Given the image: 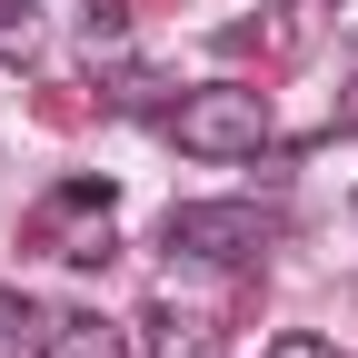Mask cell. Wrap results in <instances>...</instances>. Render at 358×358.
<instances>
[{
  "mask_svg": "<svg viewBox=\"0 0 358 358\" xmlns=\"http://www.w3.org/2000/svg\"><path fill=\"white\" fill-rule=\"evenodd\" d=\"M110 199H120L110 179H60V189H50V209H40V219H80V209H100V219H110Z\"/></svg>",
  "mask_w": 358,
  "mask_h": 358,
  "instance_id": "5",
  "label": "cell"
},
{
  "mask_svg": "<svg viewBox=\"0 0 358 358\" xmlns=\"http://www.w3.org/2000/svg\"><path fill=\"white\" fill-rule=\"evenodd\" d=\"M169 140L189 150V159H259L268 150V90H249V80L189 90V100L169 110Z\"/></svg>",
  "mask_w": 358,
  "mask_h": 358,
  "instance_id": "1",
  "label": "cell"
},
{
  "mask_svg": "<svg viewBox=\"0 0 358 358\" xmlns=\"http://www.w3.org/2000/svg\"><path fill=\"white\" fill-rule=\"evenodd\" d=\"M50 358H129V338L110 319H60L50 329Z\"/></svg>",
  "mask_w": 358,
  "mask_h": 358,
  "instance_id": "4",
  "label": "cell"
},
{
  "mask_svg": "<svg viewBox=\"0 0 358 358\" xmlns=\"http://www.w3.org/2000/svg\"><path fill=\"white\" fill-rule=\"evenodd\" d=\"M259 358H338V348H329L319 329H279V338H268V348H259Z\"/></svg>",
  "mask_w": 358,
  "mask_h": 358,
  "instance_id": "7",
  "label": "cell"
},
{
  "mask_svg": "<svg viewBox=\"0 0 358 358\" xmlns=\"http://www.w3.org/2000/svg\"><path fill=\"white\" fill-rule=\"evenodd\" d=\"M338 120H358V90H348V100H338Z\"/></svg>",
  "mask_w": 358,
  "mask_h": 358,
  "instance_id": "8",
  "label": "cell"
},
{
  "mask_svg": "<svg viewBox=\"0 0 358 358\" xmlns=\"http://www.w3.org/2000/svg\"><path fill=\"white\" fill-rule=\"evenodd\" d=\"M268 239H279V219H268L259 199H179V209L159 219V249H169V259H209V268H239V259H259Z\"/></svg>",
  "mask_w": 358,
  "mask_h": 358,
  "instance_id": "2",
  "label": "cell"
},
{
  "mask_svg": "<svg viewBox=\"0 0 358 358\" xmlns=\"http://www.w3.org/2000/svg\"><path fill=\"white\" fill-rule=\"evenodd\" d=\"M50 308L40 299H20V289H0V358H50Z\"/></svg>",
  "mask_w": 358,
  "mask_h": 358,
  "instance_id": "3",
  "label": "cell"
},
{
  "mask_svg": "<svg viewBox=\"0 0 358 358\" xmlns=\"http://www.w3.org/2000/svg\"><path fill=\"white\" fill-rule=\"evenodd\" d=\"M30 40H40V10L30 0H0V60H30Z\"/></svg>",
  "mask_w": 358,
  "mask_h": 358,
  "instance_id": "6",
  "label": "cell"
}]
</instances>
